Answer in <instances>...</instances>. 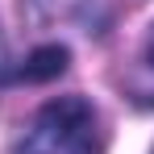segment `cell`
Masks as SVG:
<instances>
[{
  "mask_svg": "<svg viewBox=\"0 0 154 154\" xmlns=\"http://www.w3.org/2000/svg\"><path fill=\"white\" fill-rule=\"evenodd\" d=\"M17 154H100V121L83 96H58L33 112Z\"/></svg>",
  "mask_w": 154,
  "mask_h": 154,
  "instance_id": "obj_1",
  "label": "cell"
},
{
  "mask_svg": "<svg viewBox=\"0 0 154 154\" xmlns=\"http://www.w3.org/2000/svg\"><path fill=\"white\" fill-rule=\"evenodd\" d=\"M63 71H67V50H63V46H38L13 75H17V79H29V83H46V79L63 75Z\"/></svg>",
  "mask_w": 154,
  "mask_h": 154,
  "instance_id": "obj_2",
  "label": "cell"
},
{
  "mask_svg": "<svg viewBox=\"0 0 154 154\" xmlns=\"http://www.w3.org/2000/svg\"><path fill=\"white\" fill-rule=\"evenodd\" d=\"M8 79H13V58H8V42L0 33V83H8Z\"/></svg>",
  "mask_w": 154,
  "mask_h": 154,
  "instance_id": "obj_3",
  "label": "cell"
},
{
  "mask_svg": "<svg viewBox=\"0 0 154 154\" xmlns=\"http://www.w3.org/2000/svg\"><path fill=\"white\" fill-rule=\"evenodd\" d=\"M146 63L154 67V25H150V33H146Z\"/></svg>",
  "mask_w": 154,
  "mask_h": 154,
  "instance_id": "obj_4",
  "label": "cell"
}]
</instances>
